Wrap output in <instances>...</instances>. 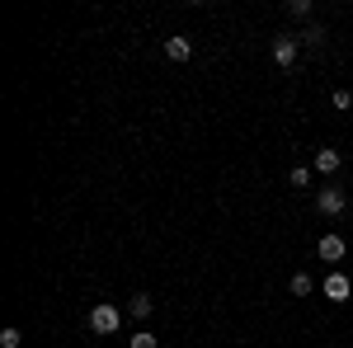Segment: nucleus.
Wrapping results in <instances>:
<instances>
[{"mask_svg":"<svg viewBox=\"0 0 353 348\" xmlns=\"http://www.w3.org/2000/svg\"><path fill=\"white\" fill-rule=\"evenodd\" d=\"M306 184H311V170L297 165V170H292V188H306Z\"/></svg>","mask_w":353,"mask_h":348,"instance_id":"14","label":"nucleus"},{"mask_svg":"<svg viewBox=\"0 0 353 348\" xmlns=\"http://www.w3.org/2000/svg\"><path fill=\"white\" fill-rule=\"evenodd\" d=\"M316 207L325 216H339L349 207V193H344V188H321V193H316Z\"/></svg>","mask_w":353,"mask_h":348,"instance_id":"3","label":"nucleus"},{"mask_svg":"<svg viewBox=\"0 0 353 348\" xmlns=\"http://www.w3.org/2000/svg\"><path fill=\"white\" fill-rule=\"evenodd\" d=\"M151 311H156V301H151V296H146V292H137L132 301H128V316H137V320H146Z\"/></svg>","mask_w":353,"mask_h":348,"instance_id":"8","label":"nucleus"},{"mask_svg":"<svg viewBox=\"0 0 353 348\" xmlns=\"http://www.w3.org/2000/svg\"><path fill=\"white\" fill-rule=\"evenodd\" d=\"M118 325H123V311L109 306V301H99V306L90 311V329H94V334H113Z\"/></svg>","mask_w":353,"mask_h":348,"instance_id":"1","label":"nucleus"},{"mask_svg":"<svg viewBox=\"0 0 353 348\" xmlns=\"http://www.w3.org/2000/svg\"><path fill=\"white\" fill-rule=\"evenodd\" d=\"M19 339H24V334H19L14 325H10V329H0V348H19Z\"/></svg>","mask_w":353,"mask_h":348,"instance_id":"13","label":"nucleus"},{"mask_svg":"<svg viewBox=\"0 0 353 348\" xmlns=\"http://www.w3.org/2000/svg\"><path fill=\"white\" fill-rule=\"evenodd\" d=\"M339 165H344V156H339L334 146H321V151H316V170H321V174H334Z\"/></svg>","mask_w":353,"mask_h":348,"instance_id":"7","label":"nucleus"},{"mask_svg":"<svg viewBox=\"0 0 353 348\" xmlns=\"http://www.w3.org/2000/svg\"><path fill=\"white\" fill-rule=\"evenodd\" d=\"M330 104H334V108H339V113H344V108L353 104V94H349V90H334V99H330Z\"/></svg>","mask_w":353,"mask_h":348,"instance_id":"15","label":"nucleus"},{"mask_svg":"<svg viewBox=\"0 0 353 348\" xmlns=\"http://www.w3.org/2000/svg\"><path fill=\"white\" fill-rule=\"evenodd\" d=\"M297 52H301L297 33H278V38H273V61H278V66H292Z\"/></svg>","mask_w":353,"mask_h":348,"instance_id":"2","label":"nucleus"},{"mask_svg":"<svg viewBox=\"0 0 353 348\" xmlns=\"http://www.w3.org/2000/svg\"><path fill=\"white\" fill-rule=\"evenodd\" d=\"M325 38H330V33H325V28H321V24H311V28H306V33H301V43H306V48H321Z\"/></svg>","mask_w":353,"mask_h":348,"instance_id":"11","label":"nucleus"},{"mask_svg":"<svg viewBox=\"0 0 353 348\" xmlns=\"http://www.w3.org/2000/svg\"><path fill=\"white\" fill-rule=\"evenodd\" d=\"M165 57H170V61H189V57H193V43L184 38V33H174V38H165Z\"/></svg>","mask_w":353,"mask_h":348,"instance_id":"6","label":"nucleus"},{"mask_svg":"<svg viewBox=\"0 0 353 348\" xmlns=\"http://www.w3.org/2000/svg\"><path fill=\"white\" fill-rule=\"evenodd\" d=\"M321 287H325V296H330V301H349V296H353V283L344 278V273H330V278L321 283Z\"/></svg>","mask_w":353,"mask_h":348,"instance_id":"4","label":"nucleus"},{"mask_svg":"<svg viewBox=\"0 0 353 348\" xmlns=\"http://www.w3.org/2000/svg\"><path fill=\"white\" fill-rule=\"evenodd\" d=\"M128 348H161V339H156V334H146V329H137L132 339H128Z\"/></svg>","mask_w":353,"mask_h":348,"instance_id":"10","label":"nucleus"},{"mask_svg":"<svg viewBox=\"0 0 353 348\" xmlns=\"http://www.w3.org/2000/svg\"><path fill=\"white\" fill-rule=\"evenodd\" d=\"M344 249H349V245L339 240V236H321V245H316V254H321L325 264H339V259H344Z\"/></svg>","mask_w":353,"mask_h":348,"instance_id":"5","label":"nucleus"},{"mask_svg":"<svg viewBox=\"0 0 353 348\" xmlns=\"http://www.w3.org/2000/svg\"><path fill=\"white\" fill-rule=\"evenodd\" d=\"M288 14L292 19H311V0H288Z\"/></svg>","mask_w":353,"mask_h":348,"instance_id":"12","label":"nucleus"},{"mask_svg":"<svg viewBox=\"0 0 353 348\" xmlns=\"http://www.w3.org/2000/svg\"><path fill=\"white\" fill-rule=\"evenodd\" d=\"M288 287H292V296H311L316 283H311V273H292V283H288Z\"/></svg>","mask_w":353,"mask_h":348,"instance_id":"9","label":"nucleus"}]
</instances>
